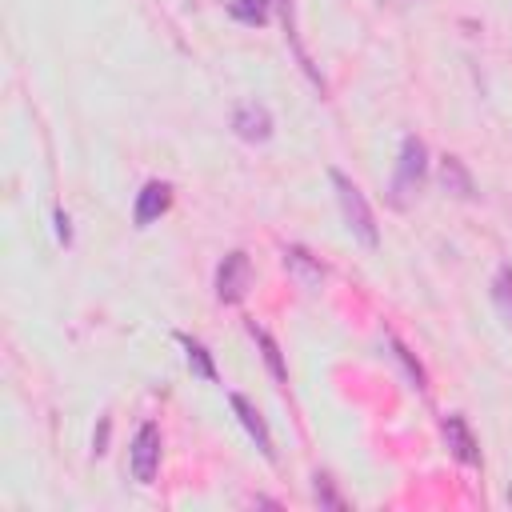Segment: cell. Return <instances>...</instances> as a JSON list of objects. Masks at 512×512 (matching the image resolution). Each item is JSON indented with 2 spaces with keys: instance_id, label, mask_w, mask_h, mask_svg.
<instances>
[{
  "instance_id": "obj_1",
  "label": "cell",
  "mask_w": 512,
  "mask_h": 512,
  "mask_svg": "<svg viewBox=\"0 0 512 512\" xmlns=\"http://www.w3.org/2000/svg\"><path fill=\"white\" fill-rule=\"evenodd\" d=\"M424 180H428V144H424L416 132H408V136L400 140L396 172H392V180H388V204H392V208H408V204L420 196Z\"/></svg>"
},
{
  "instance_id": "obj_2",
  "label": "cell",
  "mask_w": 512,
  "mask_h": 512,
  "mask_svg": "<svg viewBox=\"0 0 512 512\" xmlns=\"http://www.w3.org/2000/svg\"><path fill=\"white\" fill-rule=\"evenodd\" d=\"M328 180H332V188H336V204H340V216H344L348 232H352L364 248H376V244H380V228H376V216H372L364 192H360L340 168H332Z\"/></svg>"
},
{
  "instance_id": "obj_3",
  "label": "cell",
  "mask_w": 512,
  "mask_h": 512,
  "mask_svg": "<svg viewBox=\"0 0 512 512\" xmlns=\"http://www.w3.org/2000/svg\"><path fill=\"white\" fill-rule=\"evenodd\" d=\"M248 288H252V260H248V252L236 248L216 268V300L220 304H240L248 296Z\"/></svg>"
},
{
  "instance_id": "obj_4",
  "label": "cell",
  "mask_w": 512,
  "mask_h": 512,
  "mask_svg": "<svg viewBox=\"0 0 512 512\" xmlns=\"http://www.w3.org/2000/svg\"><path fill=\"white\" fill-rule=\"evenodd\" d=\"M128 468L140 484H152L156 472H160V428L152 420H144L132 436V448H128Z\"/></svg>"
},
{
  "instance_id": "obj_5",
  "label": "cell",
  "mask_w": 512,
  "mask_h": 512,
  "mask_svg": "<svg viewBox=\"0 0 512 512\" xmlns=\"http://www.w3.org/2000/svg\"><path fill=\"white\" fill-rule=\"evenodd\" d=\"M272 112H268V104H260V100H240L236 108H232V132L240 136V140H248V144H264L268 136H272Z\"/></svg>"
},
{
  "instance_id": "obj_6",
  "label": "cell",
  "mask_w": 512,
  "mask_h": 512,
  "mask_svg": "<svg viewBox=\"0 0 512 512\" xmlns=\"http://www.w3.org/2000/svg\"><path fill=\"white\" fill-rule=\"evenodd\" d=\"M168 208H172V184H168V180H148V184L136 192L132 224H136V228H148V224H156Z\"/></svg>"
},
{
  "instance_id": "obj_7",
  "label": "cell",
  "mask_w": 512,
  "mask_h": 512,
  "mask_svg": "<svg viewBox=\"0 0 512 512\" xmlns=\"http://www.w3.org/2000/svg\"><path fill=\"white\" fill-rule=\"evenodd\" d=\"M440 432H444V444H448V452H452L460 464H468V468H480V444H476V436H472V428H468V420H464L460 412L444 416V420H440Z\"/></svg>"
},
{
  "instance_id": "obj_8",
  "label": "cell",
  "mask_w": 512,
  "mask_h": 512,
  "mask_svg": "<svg viewBox=\"0 0 512 512\" xmlns=\"http://www.w3.org/2000/svg\"><path fill=\"white\" fill-rule=\"evenodd\" d=\"M228 404H232L236 420L244 424V432L252 436V444L260 448V456H264V460H276V448H272V432H268V424H264L260 408H256L248 396H240V392H232V396H228Z\"/></svg>"
},
{
  "instance_id": "obj_9",
  "label": "cell",
  "mask_w": 512,
  "mask_h": 512,
  "mask_svg": "<svg viewBox=\"0 0 512 512\" xmlns=\"http://www.w3.org/2000/svg\"><path fill=\"white\" fill-rule=\"evenodd\" d=\"M284 268H288L304 288H316V284L324 280V264H320L308 248H300V244H284Z\"/></svg>"
},
{
  "instance_id": "obj_10",
  "label": "cell",
  "mask_w": 512,
  "mask_h": 512,
  "mask_svg": "<svg viewBox=\"0 0 512 512\" xmlns=\"http://www.w3.org/2000/svg\"><path fill=\"white\" fill-rule=\"evenodd\" d=\"M440 184H444V192H452L460 200H476V180H472V172H468V164L460 156H444L440 160Z\"/></svg>"
},
{
  "instance_id": "obj_11",
  "label": "cell",
  "mask_w": 512,
  "mask_h": 512,
  "mask_svg": "<svg viewBox=\"0 0 512 512\" xmlns=\"http://www.w3.org/2000/svg\"><path fill=\"white\" fill-rule=\"evenodd\" d=\"M276 4V12H280V20H284V40L292 44V52H296V60H300V68L312 76V84L316 88H324V80H320V72L312 68V60H308V52H304V44H300V32H296V0H272Z\"/></svg>"
},
{
  "instance_id": "obj_12",
  "label": "cell",
  "mask_w": 512,
  "mask_h": 512,
  "mask_svg": "<svg viewBox=\"0 0 512 512\" xmlns=\"http://www.w3.org/2000/svg\"><path fill=\"white\" fill-rule=\"evenodd\" d=\"M248 336L260 344V352H264V364H268V372H272V380H288V364H284V356H280V344L272 340V332L268 328H260L256 320H248Z\"/></svg>"
},
{
  "instance_id": "obj_13",
  "label": "cell",
  "mask_w": 512,
  "mask_h": 512,
  "mask_svg": "<svg viewBox=\"0 0 512 512\" xmlns=\"http://www.w3.org/2000/svg\"><path fill=\"white\" fill-rule=\"evenodd\" d=\"M176 340H180V348H184V356H188V368L200 376V380H216V364H212V352L200 344V340H192L188 332H176Z\"/></svg>"
},
{
  "instance_id": "obj_14",
  "label": "cell",
  "mask_w": 512,
  "mask_h": 512,
  "mask_svg": "<svg viewBox=\"0 0 512 512\" xmlns=\"http://www.w3.org/2000/svg\"><path fill=\"white\" fill-rule=\"evenodd\" d=\"M228 16H232L236 24L260 28V24H268V16H272V0H228Z\"/></svg>"
},
{
  "instance_id": "obj_15",
  "label": "cell",
  "mask_w": 512,
  "mask_h": 512,
  "mask_svg": "<svg viewBox=\"0 0 512 512\" xmlns=\"http://www.w3.org/2000/svg\"><path fill=\"white\" fill-rule=\"evenodd\" d=\"M492 304H496L500 320L512 328V268H508V264H500V268L492 272Z\"/></svg>"
},
{
  "instance_id": "obj_16",
  "label": "cell",
  "mask_w": 512,
  "mask_h": 512,
  "mask_svg": "<svg viewBox=\"0 0 512 512\" xmlns=\"http://www.w3.org/2000/svg\"><path fill=\"white\" fill-rule=\"evenodd\" d=\"M388 344H392V352H396V360H400V364H404V368L412 372V380H416V388L424 392V388H428V384H424V368H420V364H416V360L408 356V348H404L400 340H388Z\"/></svg>"
},
{
  "instance_id": "obj_17",
  "label": "cell",
  "mask_w": 512,
  "mask_h": 512,
  "mask_svg": "<svg viewBox=\"0 0 512 512\" xmlns=\"http://www.w3.org/2000/svg\"><path fill=\"white\" fill-rule=\"evenodd\" d=\"M316 500H320V504H328V508H344V500L336 496L332 480H328V476H320V472H316Z\"/></svg>"
},
{
  "instance_id": "obj_18",
  "label": "cell",
  "mask_w": 512,
  "mask_h": 512,
  "mask_svg": "<svg viewBox=\"0 0 512 512\" xmlns=\"http://www.w3.org/2000/svg\"><path fill=\"white\" fill-rule=\"evenodd\" d=\"M56 240L68 248L72 244V228H68V212L64 208H56Z\"/></svg>"
},
{
  "instance_id": "obj_19",
  "label": "cell",
  "mask_w": 512,
  "mask_h": 512,
  "mask_svg": "<svg viewBox=\"0 0 512 512\" xmlns=\"http://www.w3.org/2000/svg\"><path fill=\"white\" fill-rule=\"evenodd\" d=\"M104 444H108V420H100V432H96V440H92V452L104 456V452H108Z\"/></svg>"
}]
</instances>
